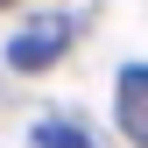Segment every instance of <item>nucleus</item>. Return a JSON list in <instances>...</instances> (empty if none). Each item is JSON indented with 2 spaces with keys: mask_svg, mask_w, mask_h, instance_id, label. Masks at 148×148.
<instances>
[{
  "mask_svg": "<svg viewBox=\"0 0 148 148\" xmlns=\"http://www.w3.org/2000/svg\"><path fill=\"white\" fill-rule=\"evenodd\" d=\"M35 148H92V141H85L71 120H42V127H35Z\"/></svg>",
  "mask_w": 148,
  "mask_h": 148,
  "instance_id": "nucleus-3",
  "label": "nucleus"
},
{
  "mask_svg": "<svg viewBox=\"0 0 148 148\" xmlns=\"http://www.w3.org/2000/svg\"><path fill=\"white\" fill-rule=\"evenodd\" d=\"M120 127H127L134 148H148V64L120 71Z\"/></svg>",
  "mask_w": 148,
  "mask_h": 148,
  "instance_id": "nucleus-2",
  "label": "nucleus"
},
{
  "mask_svg": "<svg viewBox=\"0 0 148 148\" xmlns=\"http://www.w3.org/2000/svg\"><path fill=\"white\" fill-rule=\"evenodd\" d=\"M64 42H71V14H28L21 28H14V42H7V64H21V71H42V64H57L64 57Z\"/></svg>",
  "mask_w": 148,
  "mask_h": 148,
  "instance_id": "nucleus-1",
  "label": "nucleus"
}]
</instances>
